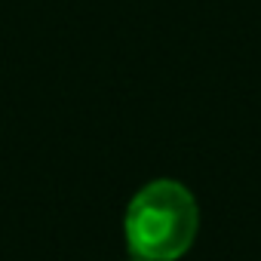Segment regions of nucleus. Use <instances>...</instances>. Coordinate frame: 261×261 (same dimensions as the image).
Returning a JSON list of instances; mask_svg holds the SVG:
<instances>
[{
  "instance_id": "nucleus-2",
  "label": "nucleus",
  "mask_w": 261,
  "mask_h": 261,
  "mask_svg": "<svg viewBox=\"0 0 261 261\" xmlns=\"http://www.w3.org/2000/svg\"><path fill=\"white\" fill-rule=\"evenodd\" d=\"M133 261H151V258H136V255H133Z\"/></svg>"
},
{
  "instance_id": "nucleus-1",
  "label": "nucleus",
  "mask_w": 261,
  "mask_h": 261,
  "mask_svg": "<svg viewBox=\"0 0 261 261\" xmlns=\"http://www.w3.org/2000/svg\"><path fill=\"white\" fill-rule=\"evenodd\" d=\"M200 206L194 194L172 178L148 181L126 206L123 233L136 258L178 261L197 240Z\"/></svg>"
}]
</instances>
